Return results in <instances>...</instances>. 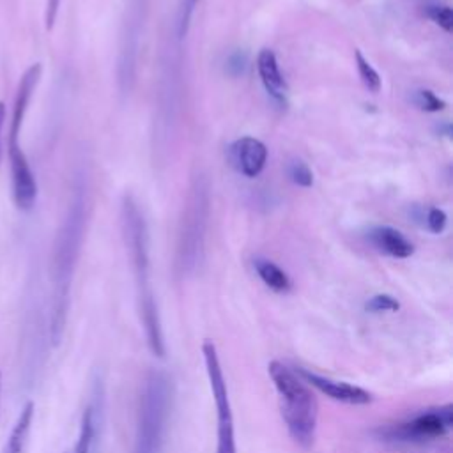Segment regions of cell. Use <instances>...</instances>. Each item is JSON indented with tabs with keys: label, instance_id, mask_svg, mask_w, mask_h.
Wrapping results in <instances>:
<instances>
[{
	"label": "cell",
	"instance_id": "cell-16",
	"mask_svg": "<svg viewBox=\"0 0 453 453\" xmlns=\"http://www.w3.org/2000/svg\"><path fill=\"white\" fill-rule=\"evenodd\" d=\"M288 177L294 184L301 186V188H310L313 184V173L308 168L306 163H303L301 159H294L288 165Z\"/></svg>",
	"mask_w": 453,
	"mask_h": 453
},
{
	"label": "cell",
	"instance_id": "cell-7",
	"mask_svg": "<svg viewBox=\"0 0 453 453\" xmlns=\"http://www.w3.org/2000/svg\"><path fill=\"white\" fill-rule=\"evenodd\" d=\"M453 425V407L442 405L428 409L407 423L384 430V435L396 441H432L446 435Z\"/></svg>",
	"mask_w": 453,
	"mask_h": 453
},
{
	"label": "cell",
	"instance_id": "cell-9",
	"mask_svg": "<svg viewBox=\"0 0 453 453\" xmlns=\"http://www.w3.org/2000/svg\"><path fill=\"white\" fill-rule=\"evenodd\" d=\"M230 159L232 165L246 177H257L267 161V149L265 145L251 136L239 138L230 147Z\"/></svg>",
	"mask_w": 453,
	"mask_h": 453
},
{
	"label": "cell",
	"instance_id": "cell-5",
	"mask_svg": "<svg viewBox=\"0 0 453 453\" xmlns=\"http://www.w3.org/2000/svg\"><path fill=\"white\" fill-rule=\"evenodd\" d=\"M202 354L205 363V372L211 386V393L216 405V416H218V446L216 453H237L235 448V432H234V416H232V405L228 398V388L223 375V368L218 357L216 345L212 340H203L202 343Z\"/></svg>",
	"mask_w": 453,
	"mask_h": 453
},
{
	"label": "cell",
	"instance_id": "cell-23",
	"mask_svg": "<svg viewBox=\"0 0 453 453\" xmlns=\"http://www.w3.org/2000/svg\"><path fill=\"white\" fill-rule=\"evenodd\" d=\"M4 120H5V104L0 101V138H2V127H4Z\"/></svg>",
	"mask_w": 453,
	"mask_h": 453
},
{
	"label": "cell",
	"instance_id": "cell-2",
	"mask_svg": "<svg viewBox=\"0 0 453 453\" xmlns=\"http://www.w3.org/2000/svg\"><path fill=\"white\" fill-rule=\"evenodd\" d=\"M267 372L278 391L280 412L292 441L301 448H310L315 439L319 416L315 393L296 370L281 361H271Z\"/></svg>",
	"mask_w": 453,
	"mask_h": 453
},
{
	"label": "cell",
	"instance_id": "cell-21",
	"mask_svg": "<svg viewBox=\"0 0 453 453\" xmlns=\"http://www.w3.org/2000/svg\"><path fill=\"white\" fill-rule=\"evenodd\" d=\"M60 2L62 0H46V11H44V23H46V30H51L57 16H58V9H60Z\"/></svg>",
	"mask_w": 453,
	"mask_h": 453
},
{
	"label": "cell",
	"instance_id": "cell-8",
	"mask_svg": "<svg viewBox=\"0 0 453 453\" xmlns=\"http://www.w3.org/2000/svg\"><path fill=\"white\" fill-rule=\"evenodd\" d=\"M296 372L303 377V380L308 386L319 389L320 393H324L326 396H329L336 402L349 403V405H365V403H370L373 398L372 393H368L366 389H363L359 386H354V384H349L343 380H334V379L319 375V373L304 370V368H297Z\"/></svg>",
	"mask_w": 453,
	"mask_h": 453
},
{
	"label": "cell",
	"instance_id": "cell-20",
	"mask_svg": "<svg viewBox=\"0 0 453 453\" xmlns=\"http://www.w3.org/2000/svg\"><path fill=\"white\" fill-rule=\"evenodd\" d=\"M446 212L439 207H430L426 212V226L434 234H441L446 228Z\"/></svg>",
	"mask_w": 453,
	"mask_h": 453
},
{
	"label": "cell",
	"instance_id": "cell-17",
	"mask_svg": "<svg viewBox=\"0 0 453 453\" xmlns=\"http://www.w3.org/2000/svg\"><path fill=\"white\" fill-rule=\"evenodd\" d=\"M366 311L380 313V311H396L400 308V303L391 297L389 294H377L366 301Z\"/></svg>",
	"mask_w": 453,
	"mask_h": 453
},
{
	"label": "cell",
	"instance_id": "cell-1",
	"mask_svg": "<svg viewBox=\"0 0 453 453\" xmlns=\"http://www.w3.org/2000/svg\"><path fill=\"white\" fill-rule=\"evenodd\" d=\"M42 74V65L39 62L32 64L21 76L14 103H12V111H11V122H9V136H7V156H9V166H11V182H12V198L18 209L28 211L34 207L35 198H37V182L35 175L32 172V166L19 145V134H21V126L25 120V115L28 111L30 99L35 92V87L41 80Z\"/></svg>",
	"mask_w": 453,
	"mask_h": 453
},
{
	"label": "cell",
	"instance_id": "cell-6",
	"mask_svg": "<svg viewBox=\"0 0 453 453\" xmlns=\"http://www.w3.org/2000/svg\"><path fill=\"white\" fill-rule=\"evenodd\" d=\"M189 202L191 203L186 211V219L182 221L184 228L179 244V265L182 273H188L195 267L203 242L207 221V191L200 186V182L196 184V189H193Z\"/></svg>",
	"mask_w": 453,
	"mask_h": 453
},
{
	"label": "cell",
	"instance_id": "cell-15",
	"mask_svg": "<svg viewBox=\"0 0 453 453\" xmlns=\"http://www.w3.org/2000/svg\"><path fill=\"white\" fill-rule=\"evenodd\" d=\"M354 57H356V65H357L359 78L365 83V87L368 90H372V92H379V88H380V76H379V73L372 67V64L363 57V53L359 50H356Z\"/></svg>",
	"mask_w": 453,
	"mask_h": 453
},
{
	"label": "cell",
	"instance_id": "cell-22",
	"mask_svg": "<svg viewBox=\"0 0 453 453\" xmlns=\"http://www.w3.org/2000/svg\"><path fill=\"white\" fill-rule=\"evenodd\" d=\"M244 65H246V55L244 53H235L230 60H228V69H232V67H235V71H234V74H239V73H242L244 71Z\"/></svg>",
	"mask_w": 453,
	"mask_h": 453
},
{
	"label": "cell",
	"instance_id": "cell-12",
	"mask_svg": "<svg viewBox=\"0 0 453 453\" xmlns=\"http://www.w3.org/2000/svg\"><path fill=\"white\" fill-rule=\"evenodd\" d=\"M32 419H34V403L27 402L16 418V423L4 444L2 453H25L28 434L32 428Z\"/></svg>",
	"mask_w": 453,
	"mask_h": 453
},
{
	"label": "cell",
	"instance_id": "cell-14",
	"mask_svg": "<svg viewBox=\"0 0 453 453\" xmlns=\"http://www.w3.org/2000/svg\"><path fill=\"white\" fill-rule=\"evenodd\" d=\"M253 265H255V271L260 276V280L269 288H273L274 292H288L290 290V287H292L290 278L280 265H276L274 262H271L267 258H255Z\"/></svg>",
	"mask_w": 453,
	"mask_h": 453
},
{
	"label": "cell",
	"instance_id": "cell-18",
	"mask_svg": "<svg viewBox=\"0 0 453 453\" xmlns=\"http://www.w3.org/2000/svg\"><path fill=\"white\" fill-rule=\"evenodd\" d=\"M426 14L432 21H435L442 30L451 32L453 28V12L446 5H428Z\"/></svg>",
	"mask_w": 453,
	"mask_h": 453
},
{
	"label": "cell",
	"instance_id": "cell-24",
	"mask_svg": "<svg viewBox=\"0 0 453 453\" xmlns=\"http://www.w3.org/2000/svg\"><path fill=\"white\" fill-rule=\"evenodd\" d=\"M0 393H2V375H0Z\"/></svg>",
	"mask_w": 453,
	"mask_h": 453
},
{
	"label": "cell",
	"instance_id": "cell-4",
	"mask_svg": "<svg viewBox=\"0 0 453 453\" xmlns=\"http://www.w3.org/2000/svg\"><path fill=\"white\" fill-rule=\"evenodd\" d=\"M124 214H126L127 242H129L133 265H134V273H136L140 313H142V320H143V327H145V336H147L150 350L156 356L163 357L165 356V342H163L157 306H156L150 285H149V257H147V235H145L143 219L140 216V211L136 209V205L131 200H126Z\"/></svg>",
	"mask_w": 453,
	"mask_h": 453
},
{
	"label": "cell",
	"instance_id": "cell-19",
	"mask_svg": "<svg viewBox=\"0 0 453 453\" xmlns=\"http://www.w3.org/2000/svg\"><path fill=\"white\" fill-rule=\"evenodd\" d=\"M416 103L425 110V111H441L444 108V101L437 97L432 90H418L416 94Z\"/></svg>",
	"mask_w": 453,
	"mask_h": 453
},
{
	"label": "cell",
	"instance_id": "cell-10",
	"mask_svg": "<svg viewBox=\"0 0 453 453\" xmlns=\"http://www.w3.org/2000/svg\"><path fill=\"white\" fill-rule=\"evenodd\" d=\"M257 69L267 94L278 103L287 104V83L281 76L276 55L271 50H262L257 58Z\"/></svg>",
	"mask_w": 453,
	"mask_h": 453
},
{
	"label": "cell",
	"instance_id": "cell-13",
	"mask_svg": "<svg viewBox=\"0 0 453 453\" xmlns=\"http://www.w3.org/2000/svg\"><path fill=\"white\" fill-rule=\"evenodd\" d=\"M96 405L88 403L83 411L81 421H80V434L74 442V446L65 453H94V442H96Z\"/></svg>",
	"mask_w": 453,
	"mask_h": 453
},
{
	"label": "cell",
	"instance_id": "cell-3",
	"mask_svg": "<svg viewBox=\"0 0 453 453\" xmlns=\"http://www.w3.org/2000/svg\"><path fill=\"white\" fill-rule=\"evenodd\" d=\"M172 386L163 370L152 368L143 379L138 400L133 453H161L170 416Z\"/></svg>",
	"mask_w": 453,
	"mask_h": 453
},
{
	"label": "cell",
	"instance_id": "cell-11",
	"mask_svg": "<svg viewBox=\"0 0 453 453\" xmlns=\"http://www.w3.org/2000/svg\"><path fill=\"white\" fill-rule=\"evenodd\" d=\"M372 244L382 253L395 258H407L414 253L412 242L393 226H377L370 232Z\"/></svg>",
	"mask_w": 453,
	"mask_h": 453
}]
</instances>
